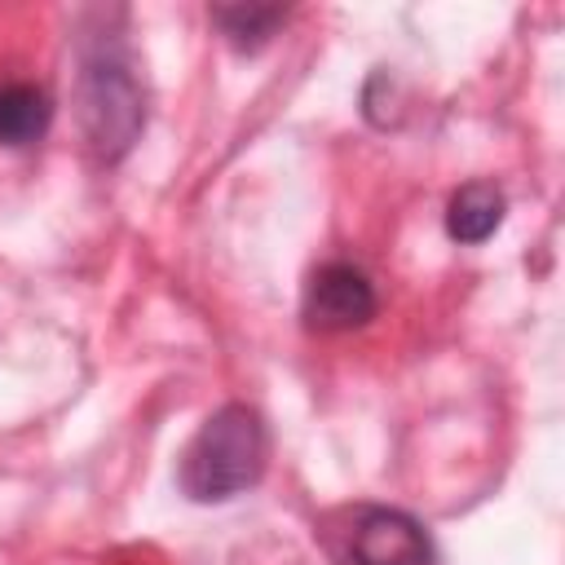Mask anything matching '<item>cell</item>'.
I'll return each instance as SVG.
<instances>
[{
    "instance_id": "obj_7",
    "label": "cell",
    "mask_w": 565,
    "mask_h": 565,
    "mask_svg": "<svg viewBox=\"0 0 565 565\" xmlns=\"http://www.w3.org/2000/svg\"><path fill=\"white\" fill-rule=\"evenodd\" d=\"M212 22L230 49L256 53L260 44H269L278 35V26L287 22V9H278V4H216Z\"/></svg>"
},
{
    "instance_id": "obj_4",
    "label": "cell",
    "mask_w": 565,
    "mask_h": 565,
    "mask_svg": "<svg viewBox=\"0 0 565 565\" xmlns=\"http://www.w3.org/2000/svg\"><path fill=\"white\" fill-rule=\"evenodd\" d=\"M344 552L349 565H437L428 530L411 512L384 503L353 508L344 530Z\"/></svg>"
},
{
    "instance_id": "obj_5",
    "label": "cell",
    "mask_w": 565,
    "mask_h": 565,
    "mask_svg": "<svg viewBox=\"0 0 565 565\" xmlns=\"http://www.w3.org/2000/svg\"><path fill=\"white\" fill-rule=\"evenodd\" d=\"M503 212L508 199L494 181H463L446 203V234L459 247H477L503 225Z\"/></svg>"
},
{
    "instance_id": "obj_6",
    "label": "cell",
    "mask_w": 565,
    "mask_h": 565,
    "mask_svg": "<svg viewBox=\"0 0 565 565\" xmlns=\"http://www.w3.org/2000/svg\"><path fill=\"white\" fill-rule=\"evenodd\" d=\"M53 124V97L31 79H0V146H35Z\"/></svg>"
},
{
    "instance_id": "obj_1",
    "label": "cell",
    "mask_w": 565,
    "mask_h": 565,
    "mask_svg": "<svg viewBox=\"0 0 565 565\" xmlns=\"http://www.w3.org/2000/svg\"><path fill=\"white\" fill-rule=\"evenodd\" d=\"M119 22L124 13H88L75 40V115L102 163H119L146 128V84Z\"/></svg>"
},
{
    "instance_id": "obj_2",
    "label": "cell",
    "mask_w": 565,
    "mask_h": 565,
    "mask_svg": "<svg viewBox=\"0 0 565 565\" xmlns=\"http://www.w3.org/2000/svg\"><path fill=\"white\" fill-rule=\"evenodd\" d=\"M265 459H269V428L260 411L247 402H225L185 441L177 459V486L194 503H225L260 481Z\"/></svg>"
},
{
    "instance_id": "obj_3",
    "label": "cell",
    "mask_w": 565,
    "mask_h": 565,
    "mask_svg": "<svg viewBox=\"0 0 565 565\" xmlns=\"http://www.w3.org/2000/svg\"><path fill=\"white\" fill-rule=\"evenodd\" d=\"M380 313V291L371 282V274L353 260H322L300 296V318L309 331L322 335H344L366 327Z\"/></svg>"
}]
</instances>
